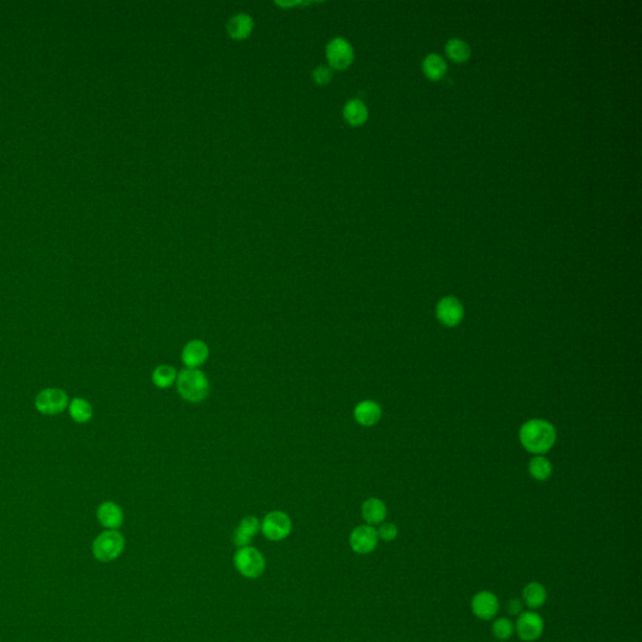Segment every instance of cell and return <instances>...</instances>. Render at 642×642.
Here are the masks:
<instances>
[{"label":"cell","mask_w":642,"mask_h":642,"mask_svg":"<svg viewBox=\"0 0 642 642\" xmlns=\"http://www.w3.org/2000/svg\"><path fill=\"white\" fill-rule=\"evenodd\" d=\"M557 433L552 424L542 419H532L522 425L519 440L529 453L543 455L554 447Z\"/></svg>","instance_id":"cell-1"},{"label":"cell","mask_w":642,"mask_h":642,"mask_svg":"<svg viewBox=\"0 0 642 642\" xmlns=\"http://www.w3.org/2000/svg\"><path fill=\"white\" fill-rule=\"evenodd\" d=\"M177 390L190 403L204 402L209 397V381L204 371L185 368L178 373Z\"/></svg>","instance_id":"cell-2"},{"label":"cell","mask_w":642,"mask_h":642,"mask_svg":"<svg viewBox=\"0 0 642 642\" xmlns=\"http://www.w3.org/2000/svg\"><path fill=\"white\" fill-rule=\"evenodd\" d=\"M125 544V537L117 529H105L94 539L92 552L100 562H110L120 557Z\"/></svg>","instance_id":"cell-3"},{"label":"cell","mask_w":642,"mask_h":642,"mask_svg":"<svg viewBox=\"0 0 642 642\" xmlns=\"http://www.w3.org/2000/svg\"><path fill=\"white\" fill-rule=\"evenodd\" d=\"M69 400L68 393L61 388H46L38 393L34 407L43 415L54 417L68 409Z\"/></svg>","instance_id":"cell-4"},{"label":"cell","mask_w":642,"mask_h":642,"mask_svg":"<svg viewBox=\"0 0 642 642\" xmlns=\"http://www.w3.org/2000/svg\"><path fill=\"white\" fill-rule=\"evenodd\" d=\"M234 561L237 571L247 579L260 577L266 567V562L262 552L259 549L247 546L241 547L236 552Z\"/></svg>","instance_id":"cell-5"},{"label":"cell","mask_w":642,"mask_h":642,"mask_svg":"<svg viewBox=\"0 0 642 642\" xmlns=\"http://www.w3.org/2000/svg\"><path fill=\"white\" fill-rule=\"evenodd\" d=\"M291 519L286 513L274 511L267 513L262 523L264 536L270 541H281L291 532Z\"/></svg>","instance_id":"cell-6"},{"label":"cell","mask_w":642,"mask_h":642,"mask_svg":"<svg viewBox=\"0 0 642 642\" xmlns=\"http://www.w3.org/2000/svg\"><path fill=\"white\" fill-rule=\"evenodd\" d=\"M544 630V622L542 617L537 612H522L518 616L514 631L517 632L518 637L526 642H533L542 636Z\"/></svg>","instance_id":"cell-7"},{"label":"cell","mask_w":642,"mask_h":642,"mask_svg":"<svg viewBox=\"0 0 642 642\" xmlns=\"http://www.w3.org/2000/svg\"><path fill=\"white\" fill-rule=\"evenodd\" d=\"M326 57L333 68L343 71L353 63L354 51L344 38H335L326 47Z\"/></svg>","instance_id":"cell-8"},{"label":"cell","mask_w":642,"mask_h":642,"mask_svg":"<svg viewBox=\"0 0 642 642\" xmlns=\"http://www.w3.org/2000/svg\"><path fill=\"white\" fill-rule=\"evenodd\" d=\"M472 612L480 620L490 621L499 610V601L491 591H480L472 600Z\"/></svg>","instance_id":"cell-9"},{"label":"cell","mask_w":642,"mask_h":642,"mask_svg":"<svg viewBox=\"0 0 642 642\" xmlns=\"http://www.w3.org/2000/svg\"><path fill=\"white\" fill-rule=\"evenodd\" d=\"M378 533L371 526H359L350 534V546L359 554H371L378 546Z\"/></svg>","instance_id":"cell-10"},{"label":"cell","mask_w":642,"mask_h":642,"mask_svg":"<svg viewBox=\"0 0 642 642\" xmlns=\"http://www.w3.org/2000/svg\"><path fill=\"white\" fill-rule=\"evenodd\" d=\"M465 316V309L458 299L447 296L442 299L437 305V318L442 324L448 328L460 325Z\"/></svg>","instance_id":"cell-11"},{"label":"cell","mask_w":642,"mask_h":642,"mask_svg":"<svg viewBox=\"0 0 642 642\" xmlns=\"http://www.w3.org/2000/svg\"><path fill=\"white\" fill-rule=\"evenodd\" d=\"M209 350L202 340H191L183 346L181 359L186 368L199 369L209 359Z\"/></svg>","instance_id":"cell-12"},{"label":"cell","mask_w":642,"mask_h":642,"mask_svg":"<svg viewBox=\"0 0 642 642\" xmlns=\"http://www.w3.org/2000/svg\"><path fill=\"white\" fill-rule=\"evenodd\" d=\"M123 511L115 502H103L97 508V519L105 529H118L123 523Z\"/></svg>","instance_id":"cell-13"},{"label":"cell","mask_w":642,"mask_h":642,"mask_svg":"<svg viewBox=\"0 0 642 642\" xmlns=\"http://www.w3.org/2000/svg\"><path fill=\"white\" fill-rule=\"evenodd\" d=\"M354 418L363 427H373L381 418V408L373 400H364L354 409Z\"/></svg>","instance_id":"cell-14"},{"label":"cell","mask_w":642,"mask_h":642,"mask_svg":"<svg viewBox=\"0 0 642 642\" xmlns=\"http://www.w3.org/2000/svg\"><path fill=\"white\" fill-rule=\"evenodd\" d=\"M361 514L369 526L381 524L387 518V506L379 498L373 497L363 503Z\"/></svg>","instance_id":"cell-15"},{"label":"cell","mask_w":642,"mask_h":642,"mask_svg":"<svg viewBox=\"0 0 642 642\" xmlns=\"http://www.w3.org/2000/svg\"><path fill=\"white\" fill-rule=\"evenodd\" d=\"M260 529H262V523L257 518L254 516L244 518L234 533V543L239 547H246Z\"/></svg>","instance_id":"cell-16"},{"label":"cell","mask_w":642,"mask_h":642,"mask_svg":"<svg viewBox=\"0 0 642 642\" xmlns=\"http://www.w3.org/2000/svg\"><path fill=\"white\" fill-rule=\"evenodd\" d=\"M68 414L71 419L78 424L88 423L93 418V407L86 398L74 397L69 400Z\"/></svg>","instance_id":"cell-17"},{"label":"cell","mask_w":642,"mask_h":642,"mask_svg":"<svg viewBox=\"0 0 642 642\" xmlns=\"http://www.w3.org/2000/svg\"><path fill=\"white\" fill-rule=\"evenodd\" d=\"M547 601V591L539 582H529L524 586L522 592V602L529 609L536 610L542 607Z\"/></svg>","instance_id":"cell-18"},{"label":"cell","mask_w":642,"mask_h":642,"mask_svg":"<svg viewBox=\"0 0 642 642\" xmlns=\"http://www.w3.org/2000/svg\"><path fill=\"white\" fill-rule=\"evenodd\" d=\"M254 21L246 14H239L231 18L227 24V31L234 39H245L252 31Z\"/></svg>","instance_id":"cell-19"},{"label":"cell","mask_w":642,"mask_h":642,"mask_svg":"<svg viewBox=\"0 0 642 642\" xmlns=\"http://www.w3.org/2000/svg\"><path fill=\"white\" fill-rule=\"evenodd\" d=\"M344 118L351 125H361L368 118V108L359 100H351L345 105Z\"/></svg>","instance_id":"cell-20"},{"label":"cell","mask_w":642,"mask_h":642,"mask_svg":"<svg viewBox=\"0 0 642 642\" xmlns=\"http://www.w3.org/2000/svg\"><path fill=\"white\" fill-rule=\"evenodd\" d=\"M178 373L171 366H160L152 373V381L160 389L172 387L177 380Z\"/></svg>","instance_id":"cell-21"},{"label":"cell","mask_w":642,"mask_h":642,"mask_svg":"<svg viewBox=\"0 0 642 642\" xmlns=\"http://www.w3.org/2000/svg\"><path fill=\"white\" fill-rule=\"evenodd\" d=\"M423 72L429 79L438 81L447 72V63L438 54H429L428 57L424 59Z\"/></svg>","instance_id":"cell-22"},{"label":"cell","mask_w":642,"mask_h":642,"mask_svg":"<svg viewBox=\"0 0 642 642\" xmlns=\"http://www.w3.org/2000/svg\"><path fill=\"white\" fill-rule=\"evenodd\" d=\"M445 52L448 57L457 63H463L468 61L470 57V48L465 41L462 39H450L445 46Z\"/></svg>","instance_id":"cell-23"},{"label":"cell","mask_w":642,"mask_h":642,"mask_svg":"<svg viewBox=\"0 0 642 642\" xmlns=\"http://www.w3.org/2000/svg\"><path fill=\"white\" fill-rule=\"evenodd\" d=\"M529 475H532L534 480H549L551 475H552V465H551V462L547 458L542 457V455L534 457L529 462Z\"/></svg>","instance_id":"cell-24"},{"label":"cell","mask_w":642,"mask_h":642,"mask_svg":"<svg viewBox=\"0 0 642 642\" xmlns=\"http://www.w3.org/2000/svg\"><path fill=\"white\" fill-rule=\"evenodd\" d=\"M492 633H493V636L496 637L497 640L507 641L514 633V625L512 623L511 620H508L506 617L497 618L496 621L493 622V625H492Z\"/></svg>","instance_id":"cell-25"},{"label":"cell","mask_w":642,"mask_h":642,"mask_svg":"<svg viewBox=\"0 0 642 642\" xmlns=\"http://www.w3.org/2000/svg\"><path fill=\"white\" fill-rule=\"evenodd\" d=\"M378 537L385 541V542H392L398 537V528L394 523H381L380 527L376 531Z\"/></svg>","instance_id":"cell-26"},{"label":"cell","mask_w":642,"mask_h":642,"mask_svg":"<svg viewBox=\"0 0 642 642\" xmlns=\"http://www.w3.org/2000/svg\"><path fill=\"white\" fill-rule=\"evenodd\" d=\"M313 76L316 83L326 84L329 83L331 78H333V72H331V69L328 68V67L321 66V67H319V68L314 71Z\"/></svg>","instance_id":"cell-27"},{"label":"cell","mask_w":642,"mask_h":642,"mask_svg":"<svg viewBox=\"0 0 642 642\" xmlns=\"http://www.w3.org/2000/svg\"><path fill=\"white\" fill-rule=\"evenodd\" d=\"M507 612L512 616H519L523 612L522 600L513 599V600L508 601L507 602Z\"/></svg>","instance_id":"cell-28"}]
</instances>
